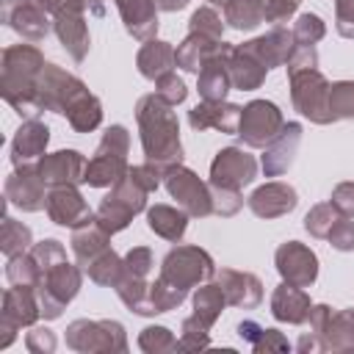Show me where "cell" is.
<instances>
[{
    "instance_id": "be15d7a7",
    "label": "cell",
    "mask_w": 354,
    "mask_h": 354,
    "mask_svg": "<svg viewBox=\"0 0 354 354\" xmlns=\"http://www.w3.org/2000/svg\"><path fill=\"white\" fill-rule=\"evenodd\" d=\"M88 14H94V17H102L105 14V0H77Z\"/></svg>"
},
{
    "instance_id": "f546056e",
    "label": "cell",
    "mask_w": 354,
    "mask_h": 354,
    "mask_svg": "<svg viewBox=\"0 0 354 354\" xmlns=\"http://www.w3.org/2000/svg\"><path fill=\"white\" fill-rule=\"evenodd\" d=\"M39 315H41V307H39V299H36V288L11 285V288L3 293L0 318L17 324V326L22 329V326H33Z\"/></svg>"
},
{
    "instance_id": "4fadbf2b",
    "label": "cell",
    "mask_w": 354,
    "mask_h": 354,
    "mask_svg": "<svg viewBox=\"0 0 354 354\" xmlns=\"http://www.w3.org/2000/svg\"><path fill=\"white\" fill-rule=\"evenodd\" d=\"M285 119L282 111L268 102V100H252L243 105L241 111V124H238V136L246 147H266L279 130H282Z\"/></svg>"
},
{
    "instance_id": "ba28073f",
    "label": "cell",
    "mask_w": 354,
    "mask_h": 354,
    "mask_svg": "<svg viewBox=\"0 0 354 354\" xmlns=\"http://www.w3.org/2000/svg\"><path fill=\"white\" fill-rule=\"evenodd\" d=\"M66 346L80 354H102V351H127V335L119 321L111 318H77L66 326Z\"/></svg>"
},
{
    "instance_id": "ee69618b",
    "label": "cell",
    "mask_w": 354,
    "mask_h": 354,
    "mask_svg": "<svg viewBox=\"0 0 354 354\" xmlns=\"http://www.w3.org/2000/svg\"><path fill=\"white\" fill-rule=\"evenodd\" d=\"M138 348L147 354H166V351H180V340L171 335L169 326H147L138 335Z\"/></svg>"
},
{
    "instance_id": "bcb514c9",
    "label": "cell",
    "mask_w": 354,
    "mask_h": 354,
    "mask_svg": "<svg viewBox=\"0 0 354 354\" xmlns=\"http://www.w3.org/2000/svg\"><path fill=\"white\" fill-rule=\"evenodd\" d=\"M293 39H296V44L299 47H315L324 36H326V25H324V19L318 17V14H301L296 22H293Z\"/></svg>"
},
{
    "instance_id": "1f68e13d",
    "label": "cell",
    "mask_w": 354,
    "mask_h": 354,
    "mask_svg": "<svg viewBox=\"0 0 354 354\" xmlns=\"http://www.w3.org/2000/svg\"><path fill=\"white\" fill-rule=\"evenodd\" d=\"M232 44L227 50H221L218 55H213L196 75V88H199V97L202 100H224L227 91L232 88V77H230V69H227V55H230Z\"/></svg>"
},
{
    "instance_id": "7bdbcfd3",
    "label": "cell",
    "mask_w": 354,
    "mask_h": 354,
    "mask_svg": "<svg viewBox=\"0 0 354 354\" xmlns=\"http://www.w3.org/2000/svg\"><path fill=\"white\" fill-rule=\"evenodd\" d=\"M185 296H188V290H183V288H177V285H171L160 277H155V282H149V310H152V315L180 307L185 301Z\"/></svg>"
},
{
    "instance_id": "cb8c5ba5",
    "label": "cell",
    "mask_w": 354,
    "mask_h": 354,
    "mask_svg": "<svg viewBox=\"0 0 354 354\" xmlns=\"http://www.w3.org/2000/svg\"><path fill=\"white\" fill-rule=\"evenodd\" d=\"M243 47L266 66V69H274V66H285L290 53L296 50V39H293V30L282 28V25H274L266 36H257L252 41H243Z\"/></svg>"
},
{
    "instance_id": "277c9868",
    "label": "cell",
    "mask_w": 354,
    "mask_h": 354,
    "mask_svg": "<svg viewBox=\"0 0 354 354\" xmlns=\"http://www.w3.org/2000/svg\"><path fill=\"white\" fill-rule=\"evenodd\" d=\"M147 194L149 191L144 185H138L127 171V177H122L116 185H111V191L102 196L100 207L94 210V221L111 235L122 232L133 221V216H138L147 207Z\"/></svg>"
},
{
    "instance_id": "484cf974",
    "label": "cell",
    "mask_w": 354,
    "mask_h": 354,
    "mask_svg": "<svg viewBox=\"0 0 354 354\" xmlns=\"http://www.w3.org/2000/svg\"><path fill=\"white\" fill-rule=\"evenodd\" d=\"M47 144H50V127L39 119H25L11 138V163L25 166V163L39 160Z\"/></svg>"
},
{
    "instance_id": "b9f144b4",
    "label": "cell",
    "mask_w": 354,
    "mask_h": 354,
    "mask_svg": "<svg viewBox=\"0 0 354 354\" xmlns=\"http://www.w3.org/2000/svg\"><path fill=\"white\" fill-rule=\"evenodd\" d=\"M340 218H343V213H340L332 202H321V205H313L310 213L304 216V230H307L313 238L326 241L329 232H332V227H335Z\"/></svg>"
},
{
    "instance_id": "6125c7cd",
    "label": "cell",
    "mask_w": 354,
    "mask_h": 354,
    "mask_svg": "<svg viewBox=\"0 0 354 354\" xmlns=\"http://www.w3.org/2000/svg\"><path fill=\"white\" fill-rule=\"evenodd\" d=\"M158 3V11H183L191 0H155Z\"/></svg>"
},
{
    "instance_id": "5b68a950",
    "label": "cell",
    "mask_w": 354,
    "mask_h": 354,
    "mask_svg": "<svg viewBox=\"0 0 354 354\" xmlns=\"http://www.w3.org/2000/svg\"><path fill=\"white\" fill-rule=\"evenodd\" d=\"M80 285H83V271H80V266H72L69 260L41 268V279L36 285V299H39L41 315L47 321H55L64 313V307L77 296Z\"/></svg>"
},
{
    "instance_id": "4316f807",
    "label": "cell",
    "mask_w": 354,
    "mask_h": 354,
    "mask_svg": "<svg viewBox=\"0 0 354 354\" xmlns=\"http://www.w3.org/2000/svg\"><path fill=\"white\" fill-rule=\"evenodd\" d=\"M310 296L304 293V288L299 285H290V282H282L274 288L271 293V315L282 324H307V315H310Z\"/></svg>"
},
{
    "instance_id": "03108f58",
    "label": "cell",
    "mask_w": 354,
    "mask_h": 354,
    "mask_svg": "<svg viewBox=\"0 0 354 354\" xmlns=\"http://www.w3.org/2000/svg\"><path fill=\"white\" fill-rule=\"evenodd\" d=\"M207 3H213V6H224L227 0H207Z\"/></svg>"
},
{
    "instance_id": "680465c9",
    "label": "cell",
    "mask_w": 354,
    "mask_h": 354,
    "mask_svg": "<svg viewBox=\"0 0 354 354\" xmlns=\"http://www.w3.org/2000/svg\"><path fill=\"white\" fill-rule=\"evenodd\" d=\"M329 202H332L343 216L354 218V180H346V183L335 185V188H332Z\"/></svg>"
},
{
    "instance_id": "836d02e7",
    "label": "cell",
    "mask_w": 354,
    "mask_h": 354,
    "mask_svg": "<svg viewBox=\"0 0 354 354\" xmlns=\"http://www.w3.org/2000/svg\"><path fill=\"white\" fill-rule=\"evenodd\" d=\"M147 227L158 238L180 243V238L188 230V213L180 205L177 207L174 205H152V207H147Z\"/></svg>"
},
{
    "instance_id": "44dd1931",
    "label": "cell",
    "mask_w": 354,
    "mask_h": 354,
    "mask_svg": "<svg viewBox=\"0 0 354 354\" xmlns=\"http://www.w3.org/2000/svg\"><path fill=\"white\" fill-rule=\"evenodd\" d=\"M241 105L227 102V100H202L199 105H194L188 111V124L194 130H221L227 136H238V124H241Z\"/></svg>"
},
{
    "instance_id": "e575fe53",
    "label": "cell",
    "mask_w": 354,
    "mask_h": 354,
    "mask_svg": "<svg viewBox=\"0 0 354 354\" xmlns=\"http://www.w3.org/2000/svg\"><path fill=\"white\" fill-rule=\"evenodd\" d=\"M64 116H66V122L72 124L75 133H91V130H97L100 122H102V102L86 88L83 94L75 97V102L66 108Z\"/></svg>"
},
{
    "instance_id": "7a4b0ae2",
    "label": "cell",
    "mask_w": 354,
    "mask_h": 354,
    "mask_svg": "<svg viewBox=\"0 0 354 354\" xmlns=\"http://www.w3.org/2000/svg\"><path fill=\"white\" fill-rule=\"evenodd\" d=\"M44 55L33 44H11L3 50V75H0V91L3 100L22 116L36 119L41 113L39 108V75L44 69Z\"/></svg>"
},
{
    "instance_id": "11a10c76",
    "label": "cell",
    "mask_w": 354,
    "mask_h": 354,
    "mask_svg": "<svg viewBox=\"0 0 354 354\" xmlns=\"http://www.w3.org/2000/svg\"><path fill=\"white\" fill-rule=\"evenodd\" d=\"M326 241H329L332 249H337V252H354V221H351L348 216H343V218L332 227V232H329Z\"/></svg>"
},
{
    "instance_id": "3957f363",
    "label": "cell",
    "mask_w": 354,
    "mask_h": 354,
    "mask_svg": "<svg viewBox=\"0 0 354 354\" xmlns=\"http://www.w3.org/2000/svg\"><path fill=\"white\" fill-rule=\"evenodd\" d=\"M127 149H130V133H127V127L124 124H111L102 133V138L97 144V152L86 163L83 183L91 185V188H111V185H116L130 171Z\"/></svg>"
},
{
    "instance_id": "d6a6232c",
    "label": "cell",
    "mask_w": 354,
    "mask_h": 354,
    "mask_svg": "<svg viewBox=\"0 0 354 354\" xmlns=\"http://www.w3.org/2000/svg\"><path fill=\"white\" fill-rule=\"evenodd\" d=\"M136 66L138 72L147 77V80H158L160 75L171 72L177 66V58H174V47L169 41H160V39H149L141 44L138 55H136Z\"/></svg>"
},
{
    "instance_id": "94428289",
    "label": "cell",
    "mask_w": 354,
    "mask_h": 354,
    "mask_svg": "<svg viewBox=\"0 0 354 354\" xmlns=\"http://www.w3.org/2000/svg\"><path fill=\"white\" fill-rule=\"evenodd\" d=\"M296 351L310 354V351H324V346H321V340H318L315 332H304V335L299 337V343H296Z\"/></svg>"
},
{
    "instance_id": "4dcf8cb0",
    "label": "cell",
    "mask_w": 354,
    "mask_h": 354,
    "mask_svg": "<svg viewBox=\"0 0 354 354\" xmlns=\"http://www.w3.org/2000/svg\"><path fill=\"white\" fill-rule=\"evenodd\" d=\"M72 254H75V260H77V266L80 268H86V266H91L105 249H111V232H105L94 218L91 221H86V224H80V227H75L72 230Z\"/></svg>"
},
{
    "instance_id": "2e32d148",
    "label": "cell",
    "mask_w": 354,
    "mask_h": 354,
    "mask_svg": "<svg viewBox=\"0 0 354 354\" xmlns=\"http://www.w3.org/2000/svg\"><path fill=\"white\" fill-rule=\"evenodd\" d=\"M274 266H277L282 282H290L299 288H310L318 279V257L310 246H304L299 241L279 243L274 252Z\"/></svg>"
},
{
    "instance_id": "d590c367",
    "label": "cell",
    "mask_w": 354,
    "mask_h": 354,
    "mask_svg": "<svg viewBox=\"0 0 354 354\" xmlns=\"http://www.w3.org/2000/svg\"><path fill=\"white\" fill-rule=\"evenodd\" d=\"M238 337L241 340H246L257 354H263V351H290V343H288V337L279 332V329H266V326H260L257 321H241L238 324Z\"/></svg>"
},
{
    "instance_id": "f907efd6",
    "label": "cell",
    "mask_w": 354,
    "mask_h": 354,
    "mask_svg": "<svg viewBox=\"0 0 354 354\" xmlns=\"http://www.w3.org/2000/svg\"><path fill=\"white\" fill-rule=\"evenodd\" d=\"M210 196H213V213L221 216V218H230V216H235V213L243 207V196H241V191L210 185Z\"/></svg>"
},
{
    "instance_id": "5bb4252c",
    "label": "cell",
    "mask_w": 354,
    "mask_h": 354,
    "mask_svg": "<svg viewBox=\"0 0 354 354\" xmlns=\"http://www.w3.org/2000/svg\"><path fill=\"white\" fill-rule=\"evenodd\" d=\"M3 194H6V205L19 207L22 213H36L47 205V183L41 180L36 163L14 166V171L6 177Z\"/></svg>"
},
{
    "instance_id": "603a6c76",
    "label": "cell",
    "mask_w": 354,
    "mask_h": 354,
    "mask_svg": "<svg viewBox=\"0 0 354 354\" xmlns=\"http://www.w3.org/2000/svg\"><path fill=\"white\" fill-rule=\"evenodd\" d=\"M224 296H227V304L232 307H243V310H254L260 301H263V282L260 277H254L252 271H238V268H221L216 271L213 277Z\"/></svg>"
},
{
    "instance_id": "9f6ffc18",
    "label": "cell",
    "mask_w": 354,
    "mask_h": 354,
    "mask_svg": "<svg viewBox=\"0 0 354 354\" xmlns=\"http://www.w3.org/2000/svg\"><path fill=\"white\" fill-rule=\"evenodd\" d=\"M301 0H266V22L271 25H285L296 8H299Z\"/></svg>"
},
{
    "instance_id": "6da1fadb",
    "label": "cell",
    "mask_w": 354,
    "mask_h": 354,
    "mask_svg": "<svg viewBox=\"0 0 354 354\" xmlns=\"http://www.w3.org/2000/svg\"><path fill=\"white\" fill-rule=\"evenodd\" d=\"M163 97L144 94L136 102V122L141 133V147L149 163L169 169L183 163V141H180V122Z\"/></svg>"
},
{
    "instance_id": "f35d334b",
    "label": "cell",
    "mask_w": 354,
    "mask_h": 354,
    "mask_svg": "<svg viewBox=\"0 0 354 354\" xmlns=\"http://www.w3.org/2000/svg\"><path fill=\"white\" fill-rule=\"evenodd\" d=\"M33 246V232L30 227H25L22 221L11 218L8 213L3 216V227H0V252L6 257H14V254H22Z\"/></svg>"
},
{
    "instance_id": "db71d44e",
    "label": "cell",
    "mask_w": 354,
    "mask_h": 354,
    "mask_svg": "<svg viewBox=\"0 0 354 354\" xmlns=\"http://www.w3.org/2000/svg\"><path fill=\"white\" fill-rule=\"evenodd\" d=\"M25 346L30 354H53L58 340H55V332L47 329V326H33L28 335H25Z\"/></svg>"
},
{
    "instance_id": "ffe728a7",
    "label": "cell",
    "mask_w": 354,
    "mask_h": 354,
    "mask_svg": "<svg viewBox=\"0 0 354 354\" xmlns=\"http://www.w3.org/2000/svg\"><path fill=\"white\" fill-rule=\"evenodd\" d=\"M86 158L77 152V149H58V152H44L36 166H39V174L41 180L47 183V188H55V185H80L83 183V174H86Z\"/></svg>"
},
{
    "instance_id": "8fae6325",
    "label": "cell",
    "mask_w": 354,
    "mask_h": 354,
    "mask_svg": "<svg viewBox=\"0 0 354 354\" xmlns=\"http://www.w3.org/2000/svg\"><path fill=\"white\" fill-rule=\"evenodd\" d=\"M53 30L72 61H83L91 47L88 25H86V8L77 0H58L53 8Z\"/></svg>"
},
{
    "instance_id": "816d5d0a",
    "label": "cell",
    "mask_w": 354,
    "mask_h": 354,
    "mask_svg": "<svg viewBox=\"0 0 354 354\" xmlns=\"http://www.w3.org/2000/svg\"><path fill=\"white\" fill-rule=\"evenodd\" d=\"M155 94L163 97L169 105H180V102H185L188 88H185L183 77H177L174 69H171V72H166V75H160V77L155 80Z\"/></svg>"
},
{
    "instance_id": "e7e4bbea",
    "label": "cell",
    "mask_w": 354,
    "mask_h": 354,
    "mask_svg": "<svg viewBox=\"0 0 354 354\" xmlns=\"http://www.w3.org/2000/svg\"><path fill=\"white\" fill-rule=\"evenodd\" d=\"M36 3H39V6H44V8L53 14V8H55V3H58V0H36Z\"/></svg>"
},
{
    "instance_id": "74e56055",
    "label": "cell",
    "mask_w": 354,
    "mask_h": 354,
    "mask_svg": "<svg viewBox=\"0 0 354 354\" xmlns=\"http://www.w3.org/2000/svg\"><path fill=\"white\" fill-rule=\"evenodd\" d=\"M227 307V296L221 290V285L213 279V282H202L196 290H194V315L202 318L205 324H216L218 315L224 313Z\"/></svg>"
},
{
    "instance_id": "f6af8a7d",
    "label": "cell",
    "mask_w": 354,
    "mask_h": 354,
    "mask_svg": "<svg viewBox=\"0 0 354 354\" xmlns=\"http://www.w3.org/2000/svg\"><path fill=\"white\" fill-rule=\"evenodd\" d=\"M210 346V324L196 315H188L180 326V351H199Z\"/></svg>"
},
{
    "instance_id": "30bf717a",
    "label": "cell",
    "mask_w": 354,
    "mask_h": 354,
    "mask_svg": "<svg viewBox=\"0 0 354 354\" xmlns=\"http://www.w3.org/2000/svg\"><path fill=\"white\" fill-rule=\"evenodd\" d=\"M310 332L318 335L324 351H354V310H332L313 304L307 315Z\"/></svg>"
},
{
    "instance_id": "9c48e42d",
    "label": "cell",
    "mask_w": 354,
    "mask_h": 354,
    "mask_svg": "<svg viewBox=\"0 0 354 354\" xmlns=\"http://www.w3.org/2000/svg\"><path fill=\"white\" fill-rule=\"evenodd\" d=\"M163 185L169 196L194 218H205L213 213V196H210V183L199 180L191 169L183 163L163 169Z\"/></svg>"
},
{
    "instance_id": "e0dca14e",
    "label": "cell",
    "mask_w": 354,
    "mask_h": 354,
    "mask_svg": "<svg viewBox=\"0 0 354 354\" xmlns=\"http://www.w3.org/2000/svg\"><path fill=\"white\" fill-rule=\"evenodd\" d=\"M50 11L44 6H39L36 0H3L0 3V17L3 22L19 33L28 41H41L50 33Z\"/></svg>"
},
{
    "instance_id": "60d3db41",
    "label": "cell",
    "mask_w": 354,
    "mask_h": 354,
    "mask_svg": "<svg viewBox=\"0 0 354 354\" xmlns=\"http://www.w3.org/2000/svg\"><path fill=\"white\" fill-rule=\"evenodd\" d=\"M83 271L88 274L91 282L105 285V288H113V285L119 282L122 271H124V263H122V257H119L113 249H105V252H102L91 266H86Z\"/></svg>"
},
{
    "instance_id": "681fc988",
    "label": "cell",
    "mask_w": 354,
    "mask_h": 354,
    "mask_svg": "<svg viewBox=\"0 0 354 354\" xmlns=\"http://www.w3.org/2000/svg\"><path fill=\"white\" fill-rule=\"evenodd\" d=\"M122 263H124V274L149 279V274H152V268H155V254H152L149 246H133V249L122 257Z\"/></svg>"
},
{
    "instance_id": "91938a15",
    "label": "cell",
    "mask_w": 354,
    "mask_h": 354,
    "mask_svg": "<svg viewBox=\"0 0 354 354\" xmlns=\"http://www.w3.org/2000/svg\"><path fill=\"white\" fill-rule=\"evenodd\" d=\"M315 66H318V53H315V47H299V44H296V50L290 53V58H288V64H285L288 75L301 72V69H315Z\"/></svg>"
},
{
    "instance_id": "d6986e66",
    "label": "cell",
    "mask_w": 354,
    "mask_h": 354,
    "mask_svg": "<svg viewBox=\"0 0 354 354\" xmlns=\"http://www.w3.org/2000/svg\"><path fill=\"white\" fill-rule=\"evenodd\" d=\"M301 122H285L282 130L263 147V158H260V166L266 171V177H279L285 174L290 166H293V158H296V149L301 144Z\"/></svg>"
},
{
    "instance_id": "7c38bea8",
    "label": "cell",
    "mask_w": 354,
    "mask_h": 354,
    "mask_svg": "<svg viewBox=\"0 0 354 354\" xmlns=\"http://www.w3.org/2000/svg\"><path fill=\"white\" fill-rule=\"evenodd\" d=\"M39 108L41 111H53V113H66V108L75 102L77 94L86 91V83L80 77H75L72 72L61 69L58 64H44L39 83Z\"/></svg>"
},
{
    "instance_id": "7dc6e473",
    "label": "cell",
    "mask_w": 354,
    "mask_h": 354,
    "mask_svg": "<svg viewBox=\"0 0 354 354\" xmlns=\"http://www.w3.org/2000/svg\"><path fill=\"white\" fill-rule=\"evenodd\" d=\"M332 119H354V80H337L329 88Z\"/></svg>"
},
{
    "instance_id": "9a60e30c",
    "label": "cell",
    "mask_w": 354,
    "mask_h": 354,
    "mask_svg": "<svg viewBox=\"0 0 354 354\" xmlns=\"http://www.w3.org/2000/svg\"><path fill=\"white\" fill-rule=\"evenodd\" d=\"M257 177V160L243 147H224L216 152L210 163V185L241 191L243 185L254 183Z\"/></svg>"
},
{
    "instance_id": "d4e9b609",
    "label": "cell",
    "mask_w": 354,
    "mask_h": 354,
    "mask_svg": "<svg viewBox=\"0 0 354 354\" xmlns=\"http://www.w3.org/2000/svg\"><path fill=\"white\" fill-rule=\"evenodd\" d=\"M227 47H230V41H224V39H213V36L188 30V36L177 44L174 58H177V66H180V69L199 75V69H202L213 55H218V53L227 50Z\"/></svg>"
},
{
    "instance_id": "7402d4cb",
    "label": "cell",
    "mask_w": 354,
    "mask_h": 354,
    "mask_svg": "<svg viewBox=\"0 0 354 354\" xmlns=\"http://www.w3.org/2000/svg\"><path fill=\"white\" fill-rule=\"evenodd\" d=\"M249 210L257 216V218H279V216H288L296 205H299V194L290 183H266L260 188H254L246 199Z\"/></svg>"
},
{
    "instance_id": "c3c4849f",
    "label": "cell",
    "mask_w": 354,
    "mask_h": 354,
    "mask_svg": "<svg viewBox=\"0 0 354 354\" xmlns=\"http://www.w3.org/2000/svg\"><path fill=\"white\" fill-rule=\"evenodd\" d=\"M188 30L205 33V36H213V39H224V22H221V17H218L210 6H202V8H196V11L191 14Z\"/></svg>"
},
{
    "instance_id": "ac0fdd59",
    "label": "cell",
    "mask_w": 354,
    "mask_h": 354,
    "mask_svg": "<svg viewBox=\"0 0 354 354\" xmlns=\"http://www.w3.org/2000/svg\"><path fill=\"white\" fill-rule=\"evenodd\" d=\"M47 216L53 224L58 227H80L86 221L94 218V210L88 207V202L83 199V194L77 191V185H55L47 188V205H44Z\"/></svg>"
},
{
    "instance_id": "83f0119b",
    "label": "cell",
    "mask_w": 354,
    "mask_h": 354,
    "mask_svg": "<svg viewBox=\"0 0 354 354\" xmlns=\"http://www.w3.org/2000/svg\"><path fill=\"white\" fill-rule=\"evenodd\" d=\"M124 30L138 39V41H149L158 33V3L155 0H113Z\"/></svg>"
},
{
    "instance_id": "52a82bcc",
    "label": "cell",
    "mask_w": 354,
    "mask_h": 354,
    "mask_svg": "<svg viewBox=\"0 0 354 354\" xmlns=\"http://www.w3.org/2000/svg\"><path fill=\"white\" fill-rule=\"evenodd\" d=\"M288 80H290V102L304 119H310L315 124L335 122L332 111H329V88H332V83L324 77V72L318 66L293 72V75H288Z\"/></svg>"
},
{
    "instance_id": "8d00e7d4",
    "label": "cell",
    "mask_w": 354,
    "mask_h": 354,
    "mask_svg": "<svg viewBox=\"0 0 354 354\" xmlns=\"http://www.w3.org/2000/svg\"><path fill=\"white\" fill-rule=\"evenodd\" d=\"M224 22L235 30H254L266 22V0H227Z\"/></svg>"
},
{
    "instance_id": "f5cc1de1",
    "label": "cell",
    "mask_w": 354,
    "mask_h": 354,
    "mask_svg": "<svg viewBox=\"0 0 354 354\" xmlns=\"http://www.w3.org/2000/svg\"><path fill=\"white\" fill-rule=\"evenodd\" d=\"M30 254L36 257L39 268H50V266L66 260V249H64V243L55 241V238H44V241L33 243V246H30Z\"/></svg>"
},
{
    "instance_id": "ab89813d",
    "label": "cell",
    "mask_w": 354,
    "mask_h": 354,
    "mask_svg": "<svg viewBox=\"0 0 354 354\" xmlns=\"http://www.w3.org/2000/svg\"><path fill=\"white\" fill-rule=\"evenodd\" d=\"M6 279H8L11 285H25V288H36V285H39L41 268H39L36 257L30 254V249L22 252V254L8 257V263H6Z\"/></svg>"
},
{
    "instance_id": "6f0895ef",
    "label": "cell",
    "mask_w": 354,
    "mask_h": 354,
    "mask_svg": "<svg viewBox=\"0 0 354 354\" xmlns=\"http://www.w3.org/2000/svg\"><path fill=\"white\" fill-rule=\"evenodd\" d=\"M335 28L340 36L354 39V0H335Z\"/></svg>"
},
{
    "instance_id": "f1b7e54d",
    "label": "cell",
    "mask_w": 354,
    "mask_h": 354,
    "mask_svg": "<svg viewBox=\"0 0 354 354\" xmlns=\"http://www.w3.org/2000/svg\"><path fill=\"white\" fill-rule=\"evenodd\" d=\"M227 69H230V77H232V88L238 91H254L263 86L268 69L243 47V44H235L227 55Z\"/></svg>"
},
{
    "instance_id": "8992f818",
    "label": "cell",
    "mask_w": 354,
    "mask_h": 354,
    "mask_svg": "<svg viewBox=\"0 0 354 354\" xmlns=\"http://www.w3.org/2000/svg\"><path fill=\"white\" fill-rule=\"evenodd\" d=\"M158 277L183 288V290H191V288H196L202 282H210L216 277V263L202 246L185 243V246H174V249L166 252Z\"/></svg>"
}]
</instances>
